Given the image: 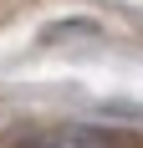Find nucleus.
<instances>
[{
	"instance_id": "2",
	"label": "nucleus",
	"mask_w": 143,
	"mask_h": 148,
	"mask_svg": "<svg viewBox=\"0 0 143 148\" xmlns=\"http://www.w3.org/2000/svg\"><path fill=\"white\" fill-rule=\"evenodd\" d=\"M102 118H128V123H143V102H123V97H113V102H102Z\"/></svg>"
},
{
	"instance_id": "3",
	"label": "nucleus",
	"mask_w": 143,
	"mask_h": 148,
	"mask_svg": "<svg viewBox=\"0 0 143 148\" xmlns=\"http://www.w3.org/2000/svg\"><path fill=\"white\" fill-rule=\"evenodd\" d=\"M10 148H61V138L56 133H26V138H15Z\"/></svg>"
},
{
	"instance_id": "1",
	"label": "nucleus",
	"mask_w": 143,
	"mask_h": 148,
	"mask_svg": "<svg viewBox=\"0 0 143 148\" xmlns=\"http://www.w3.org/2000/svg\"><path fill=\"white\" fill-rule=\"evenodd\" d=\"M61 138V148H123L113 138V128H92V123H67V128H51Z\"/></svg>"
}]
</instances>
